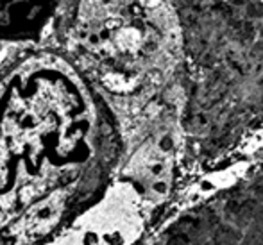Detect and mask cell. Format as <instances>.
<instances>
[{
	"instance_id": "7a4b0ae2",
	"label": "cell",
	"mask_w": 263,
	"mask_h": 245,
	"mask_svg": "<svg viewBox=\"0 0 263 245\" xmlns=\"http://www.w3.org/2000/svg\"><path fill=\"white\" fill-rule=\"evenodd\" d=\"M142 217L136 194L125 183L107 184L52 243H115L133 242L140 235Z\"/></svg>"
},
{
	"instance_id": "3957f363",
	"label": "cell",
	"mask_w": 263,
	"mask_h": 245,
	"mask_svg": "<svg viewBox=\"0 0 263 245\" xmlns=\"http://www.w3.org/2000/svg\"><path fill=\"white\" fill-rule=\"evenodd\" d=\"M55 0H0V27L11 34H27L49 20Z\"/></svg>"
},
{
	"instance_id": "6da1fadb",
	"label": "cell",
	"mask_w": 263,
	"mask_h": 245,
	"mask_svg": "<svg viewBox=\"0 0 263 245\" xmlns=\"http://www.w3.org/2000/svg\"><path fill=\"white\" fill-rule=\"evenodd\" d=\"M113 115L68 61L42 54L0 84V243L50 242L109 183Z\"/></svg>"
}]
</instances>
